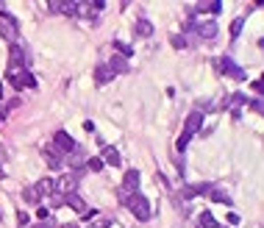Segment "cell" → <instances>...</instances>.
<instances>
[{"label":"cell","instance_id":"1","mask_svg":"<svg viewBox=\"0 0 264 228\" xmlns=\"http://www.w3.org/2000/svg\"><path fill=\"white\" fill-rule=\"evenodd\" d=\"M6 78H9V84L14 86V89H34L36 86V78L28 73V67H11L9 64Z\"/></svg>","mask_w":264,"mask_h":228},{"label":"cell","instance_id":"2","mask_svg":"<svg viewBox=\"0 0 264 228\" xmlns=\"http://www.w3.org/2000/svg\"><path fill=\"white\" fill-rule=\"evenodd\" d=\"M200 126H203V114H200V111H192L187 117V123H184V134L178 136V151H187L189 139L200 131Z\"/></svg>","mask_w":264,"mask_h":228},{"label":"cell","instance_id":"3","mask_svg":"<svg viewBox=\"0 0 264 228\" xmlns=\"http://www.w3.org/2000/svg\"><path fill=\"white\" fill-rule=\"evenodd\" d=\"M137 192H139V173H137V170H128L125 178H122V186H120V203L125 206L128 198L137 195Z\"/></svg>","mask_w":264,"mask_h":228},{"label":"cell","instance_id":"4","mask_svg":"<svg viewBox=\"0 0 264 228\" xmlns=\"http://www.w3.org/2000/svg\"><path fill=\"white\" fill-rule=\"evenodd\" d=\"M0 36H3L6 42L17 45V39H20V25H17V20L11 17V14H0Z\"/></svg>","mask_w":264,"mask_h":228},{"label":"cell","instance_id":"5","mask_svg":"<svg viewBox=\"0 0 264 228\" xmlns=\"http://www.w3.org/2000/svg\"><path fill=\"white\" fill-rule=\"evenodd\" d=\"M125 206L134 211V217H139V220H150V203H147V198H142L139 192H137V195H131Z\"/></svg>","mask_w":264,"mask_h":228},{"label":"cell","instance_id":"6","mask_svg":"<svg viewBox=\"0 0 264 228\" xmlns=\"http://www.w3.org/2000/svg\"><path fill=\"white\" fill-rule=\"evenodd\" d=\"M217 70H220V73H225V76H231V78H237V81H245V70H239L237 61L228 59V56L217 59Z\"/></svg>","mask_w":264,"mask_h":228},{"label":"cell","instance_id":"7","mask_svg":"<svg viewBox=\"0 0 264 228\" xmlns=\"http://www.w3.org/2000/svg\"><path fill=\"white\" fill-rule=\"evenodd\" d=\"M53 145H56V151H61V153H70L75 148V142H72V136H70L67 131H56V134H53Z\"/></svg>","mask_w":264,"mask_h":228},{"label":"cell","instance_id":"8","mask_svg":"<svg viewBox=\"0 0 264 228\" xmlns=\"http://www.w3.org/2000/svg\"><path fill=\"white\" fill-rule=\"evenodd\" d=\"M48 9L53 14H75V0H53L48 3Z\"/></svg>","mask_w":264,"mask_h":228},{"label":"cell","instance_id":"9","mask_svg":"<svg viewBox=\"0 0 264 228\" xmlns=\"http://www.w3.org/2000/svg\"><path fill=\"white\" fill-rule=\"evenodd\" d=\"M53 184H56V189H61L64 195L75 192V186H78V173H72V176H64L61 181H53Z\"/></svg>","mask_w":264,"mask_h":228},{"label":"cell","instance_id":"10","mask_svg":"<svg viewBox=\"0 0 264 228\" xmlns=\"http://www.w3.org/2000/svg\"><path fill=\"white\" fill-rule=\"evenodd\" d=\"M61 201H64V206H70L72 211H81V214L86 211V203L81 201V195H78V192H70V195H64Z\"/></svg>","mask_w":264,"mask_h":228},{"label":"cell","instance_id":"11","mask_svg":"<svg viewBox=\"0 0 264 228\" xmlns=\"http://www.w3.org/2000/svg\"><path fill=\"white\" fill-rule=\"evenodd\" d=\"M206 192H212L209 184H192V186H184L178 192V198H195V195H206Z\"/></svg>","mask_w":264,"mask_h":228},{"label":"cell","instance_id":"12","mask_svg":"<svg viewBox=\"0 0 264 228\" xmlns=\"http://www.w3.org/2000/svg\"><path fill=\"white\" fill-rule=\"evenodd\" d=\"M9 56H11V67H25V61H28V56L25 53H23V48H20V45H11L9 48Z\"/></svg>","mask_w":264,"mask_h":228},{"label":"cell","instance_id":"13","mask_svg":"<svg viewBox=\"0 0 264 228\" xmlns=\"http://www.w3.org/2000/svg\"><path fill=\"white\" fill-rule=\"evenodd\" d=\"M195 28H197V34L203 36V39H214V36H217V25H214L212 20H203V23H195Z\"/></svg>","mask_w":264,"mask_h":228},{"label":"cell","instance_id":"14","mask_svg":"<svg viewBox=\"0 0 264 228\" xmlns=\"http://www.w3.org/2000/svg\"><path fill=\"white\" fill-rule=\"evenodd\" d=\"M111 78H114V73L109 70V64H97V67H95V81H97V84H109Z\"/></svg>","mask_w":264,"mask_h":228},{"label":"cell","instance_id":"15","mask_svg":"<svg viewBox=\"0 0 264 228\" xmlns=\"http://www.w3.org/2000/svg\"><path fill=\"white\" fill-rule=\"evenodd\" d=\"M100 161H103V164H111V167H117L122 159H120L117 148H103V159H100Z\"/></svg>","mask_w":264,"mask_h":228},{"label":"cell","instance_id":"16","mask_svg":"<svg viewBox=\"0 0 264 228\" xmlns=\"http://www.w3.org/2000/svg\"><path fill=\"white\" fill-rule=\"evenodd\" d=\"M109 70L114 73V76H117V73H125V70H128V61L122 59V56H114V59L109 61Z\"/></svg>","mask_w":264,"mask_h":228},{"label":"cell","instance_id":"17","mask_svg":"<svg viewBox=\"0 0 264 228\" xmlns=\"http://www.w3.org/2000/svg\"><path fill=\"white\" fill-rule=\"evenodd\" d=\"M34 189H36V192H39V198H42V195L53 192V189H56V184H53L50 178H42V181H39V184H36Z\"/></svg>","mask_w":264,"mask_h":228},{"label":"cell","instance_id":"18","mask_svg":"<svg viewBox=\"0 0 264 228\" xmlns=\"http://www.w3.org/2000/svg\"><path fill=\"white\" fill-rule=\"evenodd\" d=\"M134 31H137V36H150V34H153V25H150L147 20H139Z\"/></svg>","mask_w":264,"mask_h":228},{"label":"cell","instance_id":"19","mask_svg":"<svg viewBox=\"0 0 264 228\" xmlns=\"http://www.w3.org/2000/svg\"><path fill=\"white\" fill-rule=\"evenodd\" d=\"M197 11H212V14H220L222 11V3H197Z\"/></svg>","mask_w":264,"mask_h":228},{"label":"cell","instance_id":"20","mask_svg":"<svg viewBox=\"0 0 264 228\" xmlns=\"http://www.w3.org/2000/svg\"><path fill=\"white\" fill-rule=\"evenodd\" d=\"M200 228H220V226H217V220H214L209 211H203V214H200Z\"/></svg>","mask_w":264,"mask_h":228},{"label":"cell","instance_id":"21","mask_svg":"<svg viewBox=\"0 0 264 228\" xmlns=\"http://www.w3.org/2000/svg\"><path fill=\"white\" fill-rule=\"evenodd\" d=\"M212 201H217V203H225V206H231V203H234V201L228 198V195H225V192H220V189H212Z\"/></svg>","mask_w":264,"mask_h":228},{"label":"cell","instance_id":"22","mask_svg":"<svg viewBox=\"0 0 264 228\" xmlns=\"http://www.w3.org/2000/svg\"><path fill=\"white\" fill-rule=\"evenodd\" d=\"M81 161H84V153H81V148H72V151H70V164H72V167H78Z\"/></svg>","mask_w":264,"mask_h":228},{"label":"cell","instance_id":"23","mask_svg":"<svg viewBox=\"0 0 264 228\" xmlns=\"http://www.w3.org/2000/svg\"><path fill=\"white\" fill-rule=\"evenodd\" d=\"M23 198H25L31 206H34V203H39V192H36L34 186H31V189H25V192H23Z\"/></svg>","mask_w":264,"mask_h":228},{"label":"cell","instance_id":"24","mask_svg":"<svg viewBox=\"0 0 264 228\" xmlns=\"http://www.w3.org/2000/svg\"><path fill=\"white\" fill-rule=\"evenodd\" d=\"M45 159H48V164H50L53 170L61 164V159H59V153H56V151H48V156H45Z\"/></svg>","mask_w":264,"mask_h":228},{"label":"cell","instance_id":"25","mask_svg":"<svg viewBox=\"0 0 264 228\" xmlns=\"http://www.w3.org/2000/svg\"><path fill=\"white\" fill-rule=\"evenodd\" d=\"M86 167L92 170V173H97V170H103V161H100V159H97V156H92V159L86 161Z\"/></svg>","mask_w":264,"mask_h":228},{"label":"cell","instance_id":"26","mask_svg":"<svg viewBox=\"0 0 264 228\" xmlns=\"http://www.w3.org/2000/svg\"><path fill=\"white\" fill-rule=\"evenodd\" d=\"M114 48H117V51L122 53V59H125V56H131V53H134V51H131V45H125V42H114Z\"/></svg>","mask_w":264,"mask_h":228},{"label":"cell","instance_id":"27","mask_svg":"<svg viewBox=\"0 0 264 228\" xmlns=\"http://www.w3.org/2000/svg\"><path fill=\"white\" fill-rule=\"evenodd\" d=\"M172 48H187V36H172Z\"/></svg>","mask_w":264,"mask_h":228},{"label":"cell","instance_id":"28","mask_svg":"<svg viewBox=\"0 0 264 228\" xmlns=\"http://www.w3.org/2000/svg\"><path fill=\"white\" fill-rule=\"evenodd\" d=\"M231 34H234V36L242 34V20H234V25H231Z\"/></svg>","mask_w":264,"mask_h":228},{"label":"cell","instance_id":"29","mask_svg":"<svg viewBox=\"0 0 264 228\" xmlns=\"http://www.w3.org/2000/svg\"><path fill=\"white\" fill-rule=\"evenodd\" d=\"M111 226V220H97V223H92L89 228H109Z\"/></svg>","mask_w":264,"mask_h":228},{"label":"cell","instance_id":"30","mask_svg":"<svg viewBox=\"0 0 264 228\" xmlns=\"http://www.w3.org/2000/svg\"><path fill=\"white\" fill-rule=\"evenodd\" d=\"M34 228H53V226H50V223H45V220H42V223H36Z\"/></svg>","mask_w":264,"mask_h":228},{"label":"cell","instance_id":"31","mask_svg":"<svg viewBox=\"0 0 264 228\" xmlns=\"http://www.w3.org/2000/svg\"><path fill=\"white\" fill-rule=\"evenodd\" d=\"M0 181H3V167H0Z\"/></svg>","mask_w":264,"mask_h":228},{"label":"cell","instance_id":"32","mask_svg":"<svg viewBox=\"0 0 264 228\" xmlns=\"http://www.w3.org/2000/svg\"><path fill=\"white\" fill-rule=\"evenodd\" d=\"M67 228H75V226H67Z\"/></svg>","mask_w":264,"mask_h":228}]
</instances>
